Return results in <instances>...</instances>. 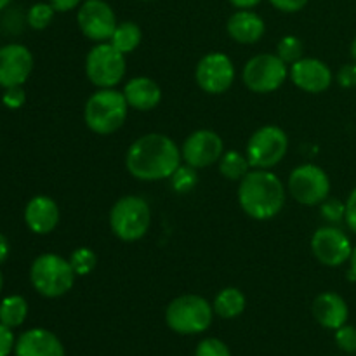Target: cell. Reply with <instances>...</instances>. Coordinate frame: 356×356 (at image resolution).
I'll return each mask as SVG.
<instances>
[{
    "instance_id": "cb8c5ba5",
    "label": "cell",
    "mask_w": 356,
    "mask_h": 356,
    "mask_svg": "<svg viewBox=\"0 0 356 356\" xmlns=\"http://www.w3.org/2000/svg\"><path fill=\"white\" fill-rule=\"evenodd\" d=\"M218 167H219V174H221L225 179L238 181V183L247 176V172L252 169L247 155H243V153L240 152H235V149H228V152L225 149L222 156L219 159Z\"/></svg>"
},
{
    "instance_id": "f1b7e54d",
    "label": "cell",
    "mask_w": 356,
    "mask_h": 356,
    "mask_svg": "<svg viewBox=\"0 0 356 356\" xmlns=\"http://www.w3.org/2000/svg\"><path fill=\"white\" fill-rule=\"evenodd\" d=\"M198 183V176H197V169L190 165H179L177 167L176 172L170 176V184H172L174 191L177 193H190Z\"/></svg>"
},
{
    "instance_id": "e0dca14e",
    "label": "cell",
    "mask_w": 356,
    "mask_h": 356,
    "mask_svg": "<svg viewBox=\"0 0 356 356\" xmlns=\"http://www.w3.org/2000/svg\"><path fill=\"white\" fill-rule=\"evenodd\" d=\"M59 219H61V212H59L58 204L54 198L47 195H37L24 207V222L30 232L37 235H47L54 232L56 226L59 225Z\"/></svg>"
},
{
    "instance_id": "7a4b0ae2",
    "label": "cell",
    "mask_w": 356,
    "mask_h": 356,
    "mask_svg": "<svg viewBox=\"0 0 356 356\" xmlns=\"http://www.w3.org/2000/svg\"><path fill=\"white\" fill-rule=\"evenodd\" d=\"M287 200V188L271 170L250 169L238 184V204L256 221L277 218Z\"/></svg>"
},
{
    "instance_id": "5bb4252c",
    "label": "cell",
    "mask_w": 356,
    "mask_h": 356,
    "mask_svg": "<svg viewBox=\"0 0 356 356\" xmlns=\"http://www.w3.org/2000/svg\"><path fill=\"white\" fill-rule=\"evenodd\" d=\"M225 153V141L211 129H198L184 139L181 146V156L184 163L193 169H205L219 162Z\"/></svg>"
},
{
    "instance_id": "9c48e42d",
    "label": "cell",
    "mask_w": 356,
    "mask_h": 356,
    "mask_svg": "<svg viewBox=\"0 0 356 356\" xmlns=\"http://www.w3.org/2000/svg\"><path fill=\"white\" fill-rule=\"evenodd\" d=\"M289 79V65L271 52L256 54L245 63L242 72L243 86L256 94H270L280 89Z\"/></svg>"
},
{
    "instance_id": "f6af8a7d",
    "label": "cell",
    "mask_w": 356,
    "mask_h": 356,
    "mask_svg": "<svg viewBox=\"0 0 356 356\" xmlns=\"http://www.w3.org/2000/svg\"><path fill=\"white\" fill-rule=\"evenodd\" d=\"M141 2H155V0H141Z\"/></svg>"
},
{
    "instance_id": "60d3db41",
    "label": "cell",
    "mask_w": 356,
    "mask_h": 356,
    "mask_svg": "<svg viewBox=\"0 0 356 356\" xmlns=\"http://www.w3.org/2000/svg\"><path fill=\"white\" fill-rule=\"evenodd\" d=\"M350 275L353 280H356V247H353V254L350 259Z\"/></svg>"
},
{
    "instance_id": "ab89813d",
    "label": "cell",
    "mask_w": 356,
    "mask_h": 356,
    "mask_svg": "<svg viewBox=\"0 0 356 356\" xmlns=\"http://www.w3.org/2000/svg\"><path fill=\"white\" fill-rule=\"evenodd\" d=\"M9 250H10L9 240H7L6 236L0 233V264H2L7 257H9Z\"/></svg>"
},
{
    "instance_id": "7402d4cb",
    "label": "cell",
    "mask_w": 356,
    "mask_h": 356,
    "mask_svg": "<svg viewBox=\"0 0 356 356\" xmlns=\"http://www.w3.org/2000/svg\"><path fill=\"white\" fill-rule=\"evenodd\" d=\"M245 294L236 287H225L222 291H219L216 294L214 302H212L214 313L218 316H221L222 320L238 318L245 312Z\"/></svg>"
},
{
    "instance_id": "d590c367",
    "label": "cell",
    "mask_w": 356,
    "mask_h": 356,
    "mask_svg": "<svg viewBox=\"0 0 356 356\" xmlns=\"http://www.w3.org/2000/svg\"><path fill=\"white\" fill-rule=\"evenodd\" d=\"M308 2L309 0H270V3L275 7V9L287 14L299 13V10H302L306 6H308Z\"/></svg>"
},
{
    "instance_id": "8d00e7d4",
    "label": "cell",
    "mask_w": 356,
    "mask_h": 356,
    "mask_svg": "<svg viewBox=\"0 0 356 356\" xmlns=\"http://www.w3.org/2000/svg\"><path fill=\"white\" fill-rule=\"evenodd\" d=\"M344 221H346L348 228L356 235V188L351 191L346 200V218H344Z\"/></svg>"
},
{
    "instance_id": "ee69618b",
    "label": "cell",
    "mask_w": 356,
    "mask_h": 356,
    "mask_svg": "<svg viewBox=\"0 0 356 356\" xmlns=\"http://www.w3.org/2000/svg\"><path fill=\"white\" fill-rule=\"evenodd\" d=\"M2 289H3V277H2V271H0V294H2Z\"/></svg>"
},
{
    "instance_id": "7bdbcfd3",
    "label": "cell",
    "mask_w": 356,
    "mask_h": 356,
    "mask_svg": "<svg viewBox=\"0 0 356 356\" xmlns=\"http://www.w3.org/2000/svg\"><path fill=\"white\" fill-rule=\"evenodd\" d=\"M10 2H13V0H0V10H3V9H6V7L9 6Z\"/></svg>"
},
{
    "instance_id": "83f0119b",
    "label": "cell",
    "mask_w": 356,
    "mask_h": 356,
    "mask_svg": "<svg viewBox=\"0 0 356 356\" xmlns=\"http://www.w3.org/2000/svg\"><path fill=\"white\" fill-rule=\"evenodd\" d=\"M56 9L49 2H37L28 9L26 23L33 30H45L54 19Z\"/></svg>"
},
{
    "instance_id": "f546056e",
    "label": "cell",
    "mask_w": 356,
    "mask_h": 356,
    "mask_svg": "<svg viewBox=\"0 0 356 356\" xmlns=\"http://www.w3.org/2000/svg\"><path fill=\"white\" fill-rule=\"evenodd\" d=\"M320 214L329 225L337 226L346 218V202H341L339 198H327L320 204Z\"/></svg>"
},
{
    "instance_id": "74e56055",
    "label": "cell",
    "mask_w": 356,
    "mask_h": 356,
    "mask_svg": "<svg viewBox=\"0 0 356 356\" xmlns=\"http://www.w3.org/2000/svg\"><path fill=\"white\" fill-rule=\"evenodd\" d=\"M82 2L83 0H49V3L56 9V13H68V10L79 9Z\"/></svg>"
},
{
    "instance_id": "3957f363",
    "label": "cell",
    "mask_w": 356,
    "mask_h": 356,
    "mask_svg": "<svg viewBox=\"0 0 356 356\" xmlns=\"http://www.w3.org/2000/svg\"><path fill=\"white\" fill-rule=\"evenodd\" d=\"M129 104L122 90L97 89L83 106V122L97 136H110L124 127Z\"/></svg>"
},
{
    "instance_id": "8992f818",
    "label": "cell",
    "mask_w": 356,
    "mask_h": 356,
    "mask_svg": "<svg viewBox=\"0 0 356 356\" xmlns=\"http://www.w3.org/2000/svg\"><path fill=\"white\" fill-rule=\"evenodd\" d=\"M152 226V207L138 195L118 198L110 211V228L122 242H138L145 238Z\"/></svg>"
},
{
    "instance_id": "4dcf8cb0",
    "label": "cell",
    "mask_w": 356,
    "mask_h": 356,
    "mask_svg": "<svg viewBox=\"0 0 356 356\" xmlns=\"http://www.w3.org/2000/svg\"><path fill=\"white\" fill-rule=\"evenodd\" d=\"M195 356H232V351L218 337H207L197 344Z\"/></svg>"
},
{
    "instance_id": "603a6c76",
    "label": "cell",
    "mask_w": 356,
    "mask_h": 356,
    "mask_svg": "<svg viewBox=\"0 0 356 356\" xmlns=\"http://www.w3.org/2000/svg\"><path fill=\"white\" fill-rule=\"evenodd\" d=\"M141 40L143 31L139 24L134 23V21H122L115 28L110 44L115 49H118L122 54H131V52H134L139 47Z\"/></svg>"
},
{
    "instance_id": "9a60e30c",
    "label": "cell",
    "mask_w": 356,
    "mask_h": 356,
    "mask_svg": "<svg viewBox=\"0 0 356 356\" xmlns=\"http://www.w3.org/2000/svg\"><path fill=\"white\" fill-rule=\"evenodd\" d=\"M33 72V54L23 44L0 47V87L23 86Z\"/></svg>"
},
{
    "instance_id": "4316f807",
    "label": "cell",
    "mask_w": 356,
    "mask_h": 356,
    "mask_svg": "<svg viewBox=\"0 0 356 356\" xmlns=\"http://www.w3.org/2000/svg\"><path fill=\"white\" fill-rule=\"evenodd\" d=\"M277 56L289 66L305 58V44L296 35H285L277 44Z\"/></svg>"
},
{
    "instance_id": "44dd1931",
    "label": "cell",
    "mask_w": 356,
    "mask_h": 356,
    "mask_svg": "<svg viewBox=\"0 0 356 356\" xmlns=\"http://www.w3.org/2000/svg\"><path fill=\"white\" fill-rule=\"evenodd\" d=\"M124 96L129 108L138 111H152L162 101V89L149 76H134L124 86Z\"/></svg>"
},
{
    "instance_id": "e575fe53",
    "label": "cell",
    "mask_w": 356,
    "mask_h": 356,
    "mask_svg": "<svg viewBox=\"0 0 356 356\" xmlns=\"http://www.w3.org/2000/svg\"><path fill=\"white\" fill-rule=\"evenodd\" d=\"M16 346V337H14L13 329L0 323V356H9Z\"/></svg>"
},
{
    "instance_id": "1f68e13d",
    "label": "cell",
    "mask_w": 356,
    "mask_h": 356,
    "mask_svg": "<svg viewBox=\"0 0 356 356\" xmlns=\"http://www.w3.org/2000/svg\"><path fill=\"white\" fill-rule=\"evenodd\" d=\"M336 344L344 353H356V327L343 325L336 330Z\"/></svg>"
},
{
    "instance_id": "6da1fadb",
    "label": "cell",
    "mask_w": 356,
    "mask_h": 356,
    "mask_svg": "<svg viewBox=\"0 0 356 356\" xmlns=\"http://www.w3.org/2000/svg\"><path fill=\"white\" fill-rule=\"evenodd\" d=\"M181 148L172 138L149 132L136 139L125 153V167L138 181L155 183L170 179L181 165Z\"/></svg>"
},
{
    "instance_id": "d6986e66",
    "label": "cell",
    "mask_w": 356,
    "mask_h": 356,
    "mask_svg": "<svg viewBox=\"0 0 356 356\" xmlns=\"http://www.w3.org/2000/svg\"><path fill=\"white\" fill-rule=\"evenodd\" d=\"M313 316L323 329L337 330L346 325L350 318V308L343 296L337 292H322L313 301Z\"/></svg>"
},
{
    "instance_id": "d4e9b609",
    "label": "cell",
    "mask_w": 356,
    "mask_h": 356,
    "mask_svg": "<svg viewBox=\"0 0 356 356\" xmlns=\"http://www.w3.org/2000/svg\"><path fill=\"white\" fill-rule=\"evenodd\" d=\"M28 316V302L23 296H7L0 301V323L9 329L23 325Z\"/></svg>"
},
{
    "instance_id": "2e32d148",
    "label": "cell",
    "mask_w": 356,
    "mask_h": 356,
    "mask_svg": "<svg viewBox=\"0 0 356 356\" xmlns=\"http://www.w3.org/2000/svg\"><path fill=\"white\" fill-rule=\"evenodd\" d=\"M289 76L298 89L308 94L325 92L332 86V70L327 63L316 58H301L289 66Z\"/></svg>"
},
{
    "instance_id": "ba28073f",
    "label": "cell",
    "mask_w": 356,
    "mask_h": 356,
    "mask_svg": "<svg viewBox=\"0 0 356 356\" xmlns=\"http://www.w3.org/2000/svg\"><path fill=\"white\" fill-rule=\"evenodd\" d=\"M287 149V132L277 125H263L249 138L245 155L252 169L271 170L285 159Z\"/></svg>"
},
{
    "instance_id": "484cf974",
    "label": "cell",
    "mask_w": 356,
    "mask_h": 356,
    "mask_svg": "<svg viewBox=\"0 0 356 356\" xmlns=\"http://www.w3.org/2000/svg\"><path fill=\"white\" fill-rule=\"evenodd\" d=\"M68 261L76 277H87L96 270L97 254L90 247H79V249L73 250Z\"/></svg>"
},
{
    "instance_id": "ffe728a7",
    "label": "cell",
    "mask_w": 356,
    "mask_h": 356,
    "mask_svg": "<svg viewBox=\"0 0 356 356\" xmlns=\"http://www.w3.org/2000/svg\"><path fill=\"white\" fill-rule=\"evenodd\" d=\"M226 31L232 40L243 45H252L264 37L266 23L252 9H238L229 16L228 23H226Z\"/></svg>"
},
{
    "instance_id": "30bf717a",
    "label": "cell",
    "mask_w": 356,
    "mask_h": 356,
    "mask_svg": "<svg viewBox=\"0 0 356 356\" xmlns=\"http://www.w3.org/2000/svg\"><path fill=\"white\" fill-rule=\"evenodd\" d=\"M287 191L298 204L315 207L329 198L330 179L322 167L302 163L289 174Z\"/></svg>"
},
{
    "instance_id": "8fae6325",
    "label": "cell",
    "mask_w": 356,
    "mask_h": 356,
    "mask_svg": "<svg viewBox=\"0 0 356 356\" xmlns=\"http://www.w3.org/2000/svg\"><path fill=\"white\" fill-rule=\"evenodd\" d=\"M76 24L86 38L94 44L110 42L117 28V14L106 0H83L76 9Z\"/></svg>"
},
{
    "instance_id": "4fadbf2b",
    "label": "cell",
    "mask_w": 356,
    "mask_h": 356,
    "mask_svg": "<svg viewBox=\"0 0 356 356\" xmlns=\"http://www.w3.org/2000/svg\"><path fill=\"white\" fill-rule=\"evenodd\" d=\"M312 252L320 264L339 268L350 263L353 245L346 233L337 226L329 225L316 229L312 236Z\"/></svg>"
},
{
    "instance_id": "7c38bea8",
    "label": "cell",
    "mask_w": 356,
    "mask_h": 356,
    "mask_svg": "<svg viewBox=\"0 0 356 356\" xmlns=\"http://www.w3.org/2000/svg\"><path fill=\"white\" fill-rule=\"evenodd\" d=\"M235 65L225 52H209L195 68V80L204 92L218 96L229 90L235 82Z\"/></svg>"
},
{
    "instance_id": "d6a6232c",
    "label": "cell",
    "mask_w": 356,
    "mask_h": 356,
    "mask_svg": "<svg viewBox=\"0 0 356 356\" xmlns=\"http://www.w3.org/2000/svg\"><path fill=\"white\" fill-rule=\"evenodd\" d=\"M24 101H26V92H24L23 86L7 87V89L3 90L2 103L6 104L9 110H19L24 104Z\"/></svg>"
},
{
    "instance_id": "b9f144b4",
    "label": "cell",
    "mask_w": 356,
    "mask_h": 356,
    "mask_svg": "<svg viewBox=\"0 0 356 356\" xmlns=\"http://www.w3.org/2000/svg\"><path fill=\"white\" fill-rule=\"evenodd\" d=\"M351 58L356 61V37L353 38V44H351Z\"/></svg>"
},
{
    "instance_id": "ac0fdd59",
    "label": "cell",
    "mask_w": 356,
    "mask_h": 356,
    "mask_svg": "<svg viewBox=\"0 0 356 356\" xmlns=\"http://www.w3.org/2000/svg\"><path fill=\"white\" fill-rule=\"evenodd\" d=\"M14 353L16 356H66L59 337L47 329H30L21 334Z\"/></svg>"
},
{
    "instance_id": "277c9868",
    "label": "cell",
    "mask_w": 356,
    "mask_h": 356,
    "mask_svg": "<svg viewBox=\"0 0 356 356\" xmlns=\"http://www.w3.org/2000/svg\"><path fill=\"white\" fill-rule=\"evenodd\" d=\"M214 315V308L207 299L198 294H184L167 305L165 323L181 336H198L211 327Z\"/></svg>"
},
{
    "instance_id": "5b68a950",
    "label": "cell",
    "mask_w": 356,
    "mask_h": 356,
    "mask_svg": "<svg viewBox=\"0 0 356 356\" xmlns=\"http://www.w3.org/2000/svg\"><path fill=\"white\" fill-rule=\"evenodd\" d=\"M76 275L72 264L59 254H42L30 268V282L35 291L47 299L63 298L73 289Z\"/></svg>"
},
{
    "instance_id": "f35d334b",
    "label": "cell",
    "mask_w": 356,
    "mask_h": 356,
    "mask_svg": "<svg viewBox=\"0 0 356 356\" xmlns=\"http://www.w3.org/2000/svg\"><path fill=\"white\" fill-rule=\"evenodd\" d=\"M261 2H263V0H229V3H232L233 7H236V9H254V7L259 6Z\"/></svg>"
},
{
    "instance_id": "52a82bcc",
    "label": "cell",
    "mask_w": 356,
    "mask_h": 356,
    "mask_svg": "<svg viewBox=\"0 0 356 356\" xmlns=\"http://www.w3.org/2000/svg\"><path fill=\"white\" fill-rule=\"evenodd\" d=\"M127 72L125 54L110 42L96 44L86 56V75L97 89H115Z\"/></svg>"
},
{
    "instance_id": "836d02e7",
    "label": "cell",
    "mask_w": 356,
    "mask_h": 356,
    "mask_svg": "<svg viewBox=\"0 0 356 356\" xmlns=\"http://www.w3.org/2000/svg\"><path fill=\"white\" fill-rule=\"evenodd\" d=\"M336 80L341 87H344V89H353V87H356V61L341 66V70L337 72Z\"/></svg>"
}]
</instances>
